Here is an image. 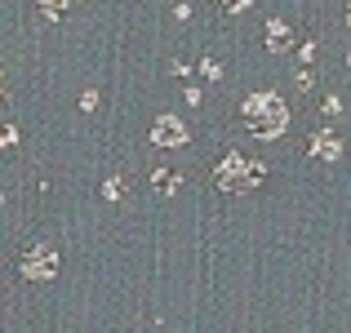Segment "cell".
I'll return each instance as SVG.
<instances>
[{
  "instance_id": "1",
  "label": "cell",
  "mask_w": 351,
  "mask_h": 333,
  "mask_svg": "<svg viewBox=\"0 0 351 333\" xmlns=\"http://www.w3.org/2000/svg\"><path fill=\"white\" fill-rule=\"evenodd\" d=\"M240 111H245V125L258 138H280L285 125H289V111H285V103L276 94H249Z\"/></svg>"
},
{
  "instance_id": "8",
  "label": "cell",
  "mask_w": 351,
  "mask_h": 333,
  "mask_svg": "<svg viewBox=\"0 0 351 333\" xmlns=\"http://www.w3.org/2000/svg\"><path fill=\"white\" fill-rule=\"evenodd\" d=\"M200 71H205L209 80H218V71H223V67H218V62H209V58H205V62H200Z\"/></svg>"
},
{
  "instance_id": "7",
  "label": "cell",
  "mask_w": 351,
  "mask_h": 333,
  "mask_svg": "<svg viewBox=\"0 0 351 333\" xmlns=\"http://www.w3.org/2000/svg\"><path fill=\"white\" fill-rule=\"evenodd\" d=\"M14 143H18V125L5 120V125H0V147H14Z\"/></svg>"
},
{
  "instance_id": "9",
  "label": "cell",
  "mask_w": 351,
  "mask_h": 333,
  "mask_svg": "<svg viewBox=\"0 0 351 333\" xmlns=\"http://www.w3.org/2000/svg\"><path fill=\"white\" fill-rule=\"evenodd\" d=\"M347 23H351V9H347Z\"/></svg>"
},
{
  "instance_id": "4",
  "label": "cell",
  "mask_w": 351,
  "mask_h": 333,
  "mask_svg": "<svg viewBox=\"0 0 351 333\" xmlns=\"http://www.w3.org/2000/svg\"><path fill=\"white\" fill-rule=\"evenodd\" d=\"M152 138H156V147H182V143H187V125L173 120V116H160L152 125Z\"/></svg>"
},
{
  "instance_id": "6",
  "label": "cell",
  "mask_w": 351,
  "mask_h": 333,
  "mask_svg": "<svg viewBox=\"0 0 351 333\" xmlns=\"http://www.w3.org/2000/svg\"><path fill=\"white\" fill-rule=\"evenodd\" d=\"M267 36H271V40H267L271 49H289V27H285L280 18H271V23H267Z\"/></svg>"
},
{
  "instance_id": "3",
  "label": "cell",
  "mask_w": 351,
  "mask_h": 333,
  "mask_svg": "<svg viewBox=\"0 0 351 333\" xmlns=\"http://www.w3.org/2000/svg\"><path fill=\"white\" fill-rule=\"evenodd\" d=\"M53 271H58V258H53V249H45V245L23 258V275L27 280H49Z\"/></svg>"
},
{
  "instance_id": "2",
  "label": "cell",
  "mask_w": 351,
  "mask_h": 333,
  "mask_svg": "<svg viewBox=\"0 0 351 333\" xmlns=\"http://www.w3.org/2000/svg\"><path fill=\"white\" fill-rule=\"evenodd\" d=\"M263 173H267V169H263L258 160H245L240 151H232V156H227V160L214 169V182H218L223 191H249V187H258V178H263Z\"/></svg>"
},
{
  "instance_id": "5",
  "label": "cell",
  "mask_w": 351,
  "mask_h": 333,
  "mask_svg": "<svg viewBox=\"0 0 351 333\" xmlns=\"http://www.w3.org/2000/svg\"><path fill=\"white\" fill-rule=\"evenodd\" d=\"M311 156H320V160H338L343 156V138L334 134V129H325V134H311Z\"/></svg>"
}]
</instances>
